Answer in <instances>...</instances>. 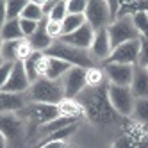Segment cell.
I'll use <instances>...</instances> for the list:
<instances>
[{"label":"cell","mask_w":148,"mask_h":148,"mask_svg":"<svg viewBox=\"0 0 148 148\" xmlns=\"http://www.w3.org/2000/svg\"><path fill=\"white\" fill-rule=\"evenodd\" d=\"M41 23V22H39ZM39 23L38 22H32V20H23V18H20V29H22V32H23V38L29 39V38H32L36 34V30L39 29Z\"/></svg>","instance_id":"cell-33"},{"label":"cell","mask_w":148,"mask_h":148,"mask_svg":"<svg viewBox=\"0 0 148 148\" xmlns=\"http://www.w3.org/2000/svg\"><path fill=\"white\" fill-rule=\"evenodd\" d=\"M93 38H95V30L86 23V25H82L79 30H75V32L62 36L61 41L66 43V45L75 47V48H80V50H89L91 43H93Z\"/></svg>","instance_id":"cell-14"},{"label":"cell","mask_w":148,"mask_h":148,"mask_svg":"<svg viewBox=\"0 0 148 148\" xmlns=\"http://www.w3.org/2000/svg\"><path fill=\"white\" fill-rule=\"evenodd\" d=\"M139 47H141V38L123 43L118 48L111 52L109 59L105 62H116V64H129V66H137L139 61Z\"/></svg>","instance_id":"cell-9"},{"label":"cell","mask_w":148,"mask_h":148,"mask_svg":"<svg viewBox=\"0 0 148 148\" xmlns=\"http://www.w3.org/2000/svg\"><path fill=\"white\" fill-rule=\"evenodd\" d=\"M25 5H27V0H7V2H5L7 20H20Z\"/></svg>","instance_id":"cell-27"},{"label":"cell","mask_w":148,"mask_h":148,"mask_svg":"<svg viewBox=\"0 0 148 148\" xmlns=\"http://www.w3.org/2000/svg\"><path fill=\"white\" fill-rule=\"evenodd\" d=\"M20 18H23V20H32V22H38V23H39V22H43V20H45V14H43V11H41V5H39L38 2H34V0H29Z\"/></svg>","instance_id":"cell-25"},{"label":"cell","mask_w":148,"mask_h":148,"mask_svg":"<svg viewBox=\"0 0 148 148\" xmlns=\"http://www.w3.org/2000/svg\"><path fill=\"white\" fill-rule=\"evenodd\" d=\"M23 123L22 118L16 112H5L0 114V134H4V137L7 141H13L22 134Z\"/></svg>","instance_id":"cell-15"},{"label":"cell","mask_w":148,"mask_h":148,"mask_svg":"<svg viewBox=\"0 0 148 148\" xmlns=\"http://www.w3.org/2000/svg\"><path fill=\"white\" fill-rule=\"evenodd\" d=\"M7 22V14H5V2L0 0V29L4 27V23Z\"/></svg>","instance_id":"cell-40"},{"label":"cell","mask_w":148,"mask_h":148,"mask_svg":"<svg viewBox=\"0 0 148 148\" xmlns=\"http://www.w3.org/2000/svg\"><path fill=\"white\" fill-rule=\"evenodd\" d=\"M91 56L95 61H107L111 52H112V47H111V39H109V34H107V29H102V30H97L95 32V38H93V43H91Z\"/></svg>","instance_id":"cell-12"},{"label":"cell","mask_w":148,"mask_h":148,"mask_svg":"<svg viewBox=\"0 0 148 148\" xmlns=\"http://www.w3.org/2000/svg\"><path fill=\"white\" fill-rule=\"evenodd\" d=\"M45 54L48 57H56V59L64 61V62H68L70 66H77V68H84V70H89V68L95 66V59H93L89 50L75 48L71 45L62 43L61 39L54 41V45H52Z\"/></svg>","instance_id":"cell-2"},{"label":"cell","mask_w":148,"mask_h":148,"mask_svg":"<svg viewBox=\"0 0 148 148\" xmlns=\"http://www.w3.org/2000/svg\"><path fill=\"white\" fill-rule=\"evenodd\" d=\"M112 148H137V146H136V143L130 139L129 136H125V134H123V136H120L118 139L114 141Z\"/></svg>","instance_id":"cell-37"},{"label":"cell","mask_w":148,"mask_h":148,"mask_svg":"<svg viewBox=\"0 0 148 148\" xmlns=\"http://www.w3.org/2000/svg\"><path fill=\"white\" fill-rule=\"evenodd\" d=\"M68 16V0H57L56 7L52 9V13L48 14V20H54V22H61Z\"/></svg>","instance_id":"cell-31"},{"label":"cell","mask_w":148,"mask_h":148,"mask_svg":"<svg viewBox=\"0 0 148 148\" xmlns=\"http://www.w3.org/2000/svg\"><path fill=\"white\" fill-rule=\"evenodd\" d=\"M25 105L27 103H25L23 95H14V93L0 91V114H5V112H20Z\"/></svg>","instance_id":"cell-16"},{"label":"cell","mask_w":148,"mask_h":148,"mask_svg":"<svg viewBox=\"0 0 148 148\" xmlns=\"http://www.w3.org/2000/svg\"><path fill=\"white\" fill-rule=\"evenodd\" d=\"M56 4H57V0H45V2L41 4V11H43L45 18H48V14L52 13V9L56 7Z\"/></svg>","instance_id":"cell-38"},{"label":"cell","mask_w":148,"mask_h":148,"mask_svg":"<svg viewBox=\"0 0 148 148\" xmlns=\"http://www.w3.org/2000/svg\"><path fill=\"white\" fill-rule=\"evenodd\" d=\"M45 29H47V34L54 39V41H57V39H61L62 38V23L61 22H54V20H45Z\"/></svg>","instance_id":"cell-32"},{"label":"cell","mask_w":148,"mask_h":148,"mask_svg":"<svg viewBox=\"0 0 148 148\" xmlns=\"http://www.w3.org/2000/svg\"><path fill=\"white\" fill-rule=\"evenodd\" d=\"M30 102L36 103H48V105H59L64 100L61 80H48V79H38L30 84L29 91L25 93Z\"/></svg>","instance_id":"cell-3"},{"label":"cell","mask_w":148,"mask_h":148,"mask_svg":"<svg viewBox=\"0 0 148 148\" xmlns=\"http://www.w3.org/2000/svg\"><path fill=\"white\" fill-rule=\"evenodd\" d=\"M107 34H109V39H111V47L112 50L118 48L120 45L123 43H129V41H134V39H139V34L132 23V18L127 16V18H118L107 27Z\"/></svg>","instance_id":"cell-5"},{"label":"cell","mask_w":148,"mask_h":148,"mask_svg":"<svg viewBox=\"0 0 148 148\" xmlns=\"http://www.w3.org/2000/svg\"><path fill=\"white\" fill-rule=\"evenodd\" d=\"M20 118H27L30 123H36L39 127H43L47 123H50L52 120H56L59 114V107L57 105H48V103H36V102H30L27 103L25 107L16 112Z\"/></svg>","instance_id":"cell-6"},{"label":"cell","mask_w":148,"mask_h":148,"mask_svg":"<svg viewBox=\"0 0 148 148\" xmlns=\"http://www.w3.org/2000/svg\"><path fill=\"white\" fill-rule=\"evenodd\" d=\"M103 73L109 79L112 86H121V88H130L132 79H134V70L136 66L129 64H116V62H103Z\"/></svg>","instance_id":"cell-10"},{"label":"cell","mask_w":148,"mask_h":148,"mask_svg":"<svg viewBox=\"0 0 148 148\" xmlns=\"http://www.w3.org/2000/svg\"><path fill=\"white\" fill-rule=\"evenodd\" d=\"M73 123H79V120L68 118V116H57L56 120H52L50 123H47V125L41 127V130L48 136V134L56 132V130H61V129H64V127H68V125H73Z\"/></svg>","instance_id":"cell-24"},{"label":"cell","mask_w":148,"mask_h":148,"mask_svg":"<svg viewBox=\"0 0 148 148\" xmlns=\"http://www.w3.org/2000/svg\"><path fill=\"white\" fill-rule=\"evenodd\" d=\"M61 84H62V91H64V98L75 100L86 89V70L71 66L66 71V75L61 79Z\"/></svg>","instance_id":"cell-8"},{"label":"cell","mask_w":148,"mask_h":148,"mask_svg":"<svg viewBox=\"0 0 148 148\" xmlns=\"http://www.w3.org/2000/svg\"><path fill=\"white\" fill-rule=\"evenodd\" d=\"M13 64H14V62H4V64H0V91H2V88L5 86L9 75H11Z\"/></svg>","instance_id":"cell-36"},{"label":"cell","mask_w":148,"mask_h":148,"mask_svg":"<svg viewBox=\"0 0 148 148\" xmlns=\"http://www.w3.org/2000/svg\"><path fill=\"white\" fill-rule=\"evenodd\" d=\"M47 20V18H45ZM45 20L39 23V29L36 30V34L32 36V38H29L27 41H29V45L32 47V50L34 52H45L54 45V39H52L48 34H47V29H45Z\"/></svg>","instance_id":"cell-18"},{"label":"cell","mask_w":148,"mask_h":148,"mask_svg":"<svg viewBox=\"0 0 148 148\" xmlns=\"http://www.w3.org/2000/svg\"><path fill=\"white\" fill-rule=\"evenodd\" d=\"M134 120L148 125V98H139L134 103Z\"/></svg>","instance_id":"cell-28"},{"label":"cell","mask_w":148,"mask_h":148,"mask_svg":"<svg viewBox=\"0 0 148 148\" xmlns=\"http://www.w3.org/2000/svg\"><path fill=\"white\" fill-rule=\"evenodd\" d=\"M0 64H4V57H2V39H0Z\"/></svg>","instance_id":"cell-43"},{"label":"cell","mask_w":148,"mask_h":148,"mask_svg":"<svg viewBox=\"0 0 148 148\" xmlns=\"http://www.w3.org/2000/svg\"><path fill=\"white\" fill-rule=\"evenodd\" d=\"M57 107H59V114L61 116H68V118H75V120H80V116H84V109H82V105L77 100L64 98Z\"/></svg>","instance_id":"cell-21"},{"label":"cell","mask_w":148,"mask_h":148,"mask_svg":"<svg viewBox=\"0 0 148 148\" xmlns=\"http://www.w3.org/2000/svg\"><path fill=\"white\" fill-rule=\"evenodd\" d=\"M23 39L20 41H2V57L4 62H18V54H20V47H22Z\"/></svg>","instance_id":"cell-22"},{"label":"cell","mask_w":148,"mask_h":148,"mask_svg":"<svg viewBox=\"0 0 148 148\" xmlns=\"http://www.w3.org/2000/svg\"><path fill=\"white\" fill-rule=\"evenodd\" d=\"M84 18H86V23L95 32L102 30V29H107L112 23L107 0H88V7H86V13H84Z\"/></svg>","instance_id":"cell-4"},{"label":"cell","mask_w":148,"mask_h":148,"mask_svg":"<svg viewBox=\"0 0 148 148\" xmlns=\"http://www.w3.org/2000/svg\"><path fill=\"white\" fill-rule=\"evenodd\" d=\"M145 70H146V71H148V66H146V68H145Z\"/></svg>","instance_id":"cell-44"},{"label":"cell","mask_w":148,"mask_h":148,"mask_svg":"<svg viewBox=\"0 0 148 148\" xmlns=\"http://www.w3.org/2000/svg\"><path fill=\"white\" fill-rule=\"evenodd\" d=\"M130 91H132L136 100L148 98V71L145 68L136 66L134 79H132V84H130Z\"/></svg>","instance_id":"cell-17"},{"label":"cell","mask_w":148,"mask_h":148,"mask_svg":"<svg viewBox=\"0 0 148 148\" xmlns=\"http://www.w3.org/2000/svg\"><path fill=\"white\" fill-rule=\"evenodd\" d=\"M0 39L2 41H20L25 39L23 32L20 29V20H7L4 27L0 29Z\"/></svg>","instance_id":"cell-20"},{"label":"cell","mask_w":148,"mask_h":148,"mask_svg":"<svg viewBox=\"0 0 148 148\" xmlns=\"http://www.w3.org/2000/svg\"><path fill=\"white\" fill-rule=\"evenodd\" d=\"M70 68L71 66L68 64V62L47 56V73H45V79H48V80H61L62 77L66 75V71Z\"/></svg>","instance_id":"cell-19"},{"label":"cell","mask_w":148,"mask_h":148,"mask_svg":"<svg viewBox=\"0 0 148 148\" xmlns=\"http://www.w3.org/2000/svg\"><path fill=\"white\" fill-rule=\"evenodd\" d=\"M136 146H137V148H148V130L139 137V141H137Z\"/></svg>","instance_id":"cell-41"},{"label":"cell","mask_w":148,"mask_h":148,"mask_svg":"<svg viewBox=\"0 0 148 148\" xmlns=\"http://www.w3.org/2000/svg\"><path fill=\"white\" fill-rule=\"evenodd\" d=\"M88 0H68V14H84Z\"/></svg>","instance_id":"cell-34"},{"label":"cell","mask_w":148,"mask_h":148,"mask_svg":"<svg viewBox=\"0 0 148 148\" xmlns=\"http://www.w3.org/2000/svg\"><path fill=\"white\" fill-rule=\"evenodd\" d=\"M139 68L148 66V38H141V47H139V61H137Z\"/></svg>","instance_id":"cell-35"},{"label":"cell","mask_w":148,"mask_h":148,"mask_svg":"<svg viewBox=\"0 0 148 148\" xmlns=\"http://www.w3.org/2000/svg\"><path fill=\"white\" fill-rule=\"evenodd\" d=\"M30 88V80L25 73V68H23V62L18 61L13 64V71L9 75L5 86L2 88V91L5 93H14V95H25Z\"/></svg>","instance_id":"cell-11"},{"label":"cell","mask_w":148,"mask_h":148,"mask_svg":"<svg viewBox=\"0 0 148 148\" xmlns=\"http://www.w3.org/2000/svg\"><path fill=\"white\" fill-rule=\"evenodd\" d=\"M77 127H79V123L68 125V127H64V129H61V130H56V132L48 134L43 141H66V137H70L73 132H75V130H77Z\"/></svg>","instance_id":"cell-30"},{"label":"cell","mask_w":148,"mask_h":148,"mask_svg":"<svg viewBox=\"0 0 148 148\" xmlns=\"http://www.w3.org/2000/svg\"><path fill=\"white\" fill-rule=\"evenodd\" d=\"M82 25H86L84 14H68L64 20H62V36L75 32V30H79Z\"/></svg>","instance_id":"cell-23"},{"label":"cell","mask_w":148,"mask_h":148,"mask_svg":"<svg viewBox=\"0 0 148 148\" xmlns=\"http://www.w3.org/2000/svg\"><path fill=\"white\" fill-rule=\"evenodd\" d=\"M0 148H7V139L4 137V134H0Z\"/></svg>","instance_id":"cell-42"},{"label":"cell","mask_w":148,"mask_h":148,"mask_svg":"<svg viewBox=\"0 0 148 148\" xmlns=\"http://www.w3.org/2000/svg\"><path fill=\"white\" fill-rule=\"evenodd\" d=\"M107 93H109V100L114 111L121 118H130L134 114V103H136V98L130 88H121V86H112L111 84L107 88Z\"/></svg>","instance_id":"cell-7"},{"label":"cell","mask_w":148,"mask_h":148,"mask_svg":"<svg viewBox=\"0 0 148 148\" xmlns=\"http://www.w3.org/2000/svg\"><path fill=\"white\" fill-rule=\"evenodd\" d=\"M107 88L109 86H105V84L98 88H86L77 97V102L84 109V116L97 125H111L120 121L121 118L111 105Z\"/></svg>","instance_id":"cell-1"},{"label":"cell","mask_w":148,"mask_h":148,"mask_svg":"<svg viewBox=\"0 0 148 148\" xmlns=\"http://www.w3.org/2000/svg\"><path fill=\"white\" fill-rule=\"evenodd\" d=\"M23 68H25V73H27L30 84L36 82L38 79H43L47 73V54L34 52L29 59L23 61Z\"/></svg>","instance_id":"cell-13"},{"label":"cell","mask_w":148,"mask_h":148,"mask_svg":"<svg viewBox=\"0 0 148 148\" xmlns=\"http://www.w3.org/2000/svg\"><path fill=\"white\" fill-rule=\"evenodd\" d=\"M39 148H66L64 141H43Z\"/></svg>","instance_id":"cell-39"},{"label":"cell","mask_w":148,"mask_h":148,"mask_svg":"<svg viewBox=\"0 0 148 148\" xmlns=\"http://www.w3.org/2000/svg\"><path fill=\"white\" fill-rule=\"evenodd\" d=\"M130 18L139 38H148V13H137Z\"/></svg>","instance_id":"cell-29"},{"label":"cell","mask_w":148,"mask_h":148,"mask_svg":"<svg viewBox=\"0 0 148 148\" xmlns=\"http://www.w3.org/2000/svg\"><path fill=\"white\" fill-rule=\"evenodd\" d=\"M103 82H105V73L102 68L93 66L86 70V88H98L103 86Z\"/></svg>","instance_id":"cell-26"}]
</instances>
